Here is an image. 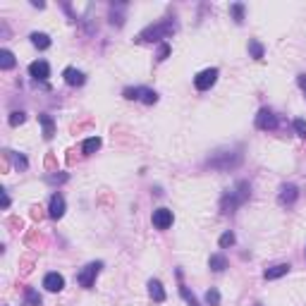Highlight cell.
Returning <instances> with one entry per match:
<instances>
[{"label":"cell","mask_w":306,"mask_h":306,"mask_svg":"<svg viewBox=\"0 0 306 306\" xmlns=\"http://www.w3.org/2000/svg\"><path fill=\"white\" fill-rule=\"evenodd\" d=\"M208 266H211V270H215V273H220V270H225V268H228V261H225V256H220V254H215V256H211V261H208Z\"/></svg>","instance_id":"cell-17"},{"label":"cell","mask_w":306,"mask_h":306,"mask_svg":"<svg viewBox=\"0 0 306 306\" xmlns=\"http://www.w3.org/2000/svg\"><path fill=\"white\" fill-rule=\"evenodd\" d=\"M81 149H84V153H86V155H91V153H96V151H98V149H101V139H98V137L86 139Z\"/></svg>","instance_id":"cell-20"},{"label":"cell","mask_w":306,"mask_h":306,"mask_svg":"<svg viewBox=\"0 0 306 306\" xmlns=\"http://www.w3.org/2000/svg\"><path fill=\"white\" fill-rule=\"evenodd\" d=\"M218 244H220V249H228V246H232V244H234V234H232V232H225V234L220 237V242H218Z\"/></svg>","instance_id":"cell-24"},{"label":"cell","mask_w":306,"mask_h":306,"mask_svg":"<svg viewBox=\"0 0 306 306\" xmlns=\"http://www.w3.org/2000/svg\"><path fill=\"white\" fill-rule=\"evenodd\" d=\"M287 273H290V263H277V266L266 270V280H277V277L287 275Z\"/></svg>","instance_id":"cell-13"},{"label":"cell","mask_w":306,"mask_h":306,"mask_svg":"<svg viewBox=\"0 0 306 306\" xmlns=\"http://www.w3.org/2000/svg\"><path fill=\"white\" fill-rule=\"evenodd\" d=\"M232 15L237 22H242L244 19V5H232Z\"/></svg>","instance_id":"cell-27"},{"label":"cell","mask_w":306,"mask_h":306,"mask_svg":"<svg viewBox=\"0 0 306 306\" xmlns=\"http://www.w3.org/2000/svg\"><path fill=\"white\" fill-rule=\"evenodd\" d=\"M31 43L38 48V50H46L48 46H50V38H48V34H31Z\"/></svg>","instance_id":"cell-15"},{"label":"cell","mask_w":306,"mask_h":306,"mask_svg":"<svg viewBox=\"0 0 306 306\" xmlns=\"http://www.w3.org/2000/svg\"><path fill=\"white\" fill-rule=\"evenodd\" d=\"M215 81H218V70L211 67V70H203L199 75L194 76V86L199 89V91H206V89H211Z\"/></svg>","instance_id":"cell-5"},{"label":"cell","mask_w":306,"mask_h":306,"mask_svg":"<svg viewBox=\"0 0 306 306\" xmlns=\"http://www.w3.org/2000/svg\"><path fill=\"white\" fill-rule=\"evenodd\" d=\"M124 98H129V101H137V98H139V89H124Z\"/></svg>","instance_id":"cell-30"},{"label":"cell","mask_w":306,"mask_h":306,"mask_svg":"<svg viewBox=\"0 0 306 306\" xmlns=\"http://www.w3.org/2000/svg\"><path fill=\"white\" fill-rule=\"evenodd\" d=\"M168 55H170V46H168V43H163V46L158 48V60L163 62L165 58H168Z\"/></svg>","instance_id":"cell-29"},{"label":"cell","mask_w":306,"mask_h":306,"mask_svg":"<svg viewBox=\"0 0 306 306\" xmlns=\"http://www.w3.org/2000/svg\"><path fill=\"white\" fill-rule=\"evenodd\" d=\"M7 206H10V196L2 191V208H7Z\"/></svg>","instance_id":"cell-33"},{"label":"cell","mask_w":306,"mask_h":306,"mask_svg":"<svg viewBox=\"0 0 306 306\" xmlns=\"http://www.w3.org/2000/svg\"><path fill=\"white\" fill-rule=\"evenodd\" d=\"M172 220H175V215H172V211H168V208L153 211V225L158 230H168L170 225H172Z\"/></svg>","instance_id":"cell-7"},{"label":"cell","mask_w":306,"mask_h":306,"mask_svg":"<svg viewBox=\"0 0 306 306\" xmlns=\"http://www.w3.org/2000/svg\"><path fill=\"white\" fill-rule=\"evenodd\" d=\"M29 75L34 76V79H38V81H46L48 76H50V67H48V62L36 60L29 65Z\"/></svg>","instance_id":"cell-8"},{"label":"cell","mask_w":306,"mask_h":306,"mask_svg":"<svg viewBox=\"0 0 306 306\" xmlns=\"http://www.w3.org/2000/svg\"><path fill=\"white\" fill-rule=\"evenodd\" d=\"M43 287H46L48 292H60L62 287H65V277H62L60 273H48V275L43 277Z\"/></svg>","instance_id":"cell-10"},{"label":"cell","mask_w":306,"mask_h":306,"mask_svg":"<svg viewBox=\"0 0 306 306\" xmlns=\"http://www.w3.org/2000/svg\"><path fill=\"white\" fill-rule=\"evenodd\" d=\"M149 294H151L155 302H165V290H163V285H160L158 280H151V282H149Z\"/></svg>","instance_id":"cell-14"},{"label":"cell","mask_w":306,"mask_h":306,"mask_svg":"<svg viewBox=\"0 0 306 306\" xmlns=\"http://www.w3.org/2000/svg\"><path fill=\"white\" fill-rule=\"evenodd\" d=\"M175 31V24L172 22H163V24H155V27H149L139 34V41H160Z\"/></svg>","instance_id":"cell-3"},{"label":"cell","mask_w":306,"mask_h":306,"mask_svg":"<svg viewBox=\"0 0 306 306\" xmlns=\"http://www.w3.org/2000/svg\"><path fill=\"white\" fill-rule=\"evenodd\" d=\"M38 120H41V124H43V137L50 139L53 134H55V124H53V117H50V115H38Z\"/></svg>","instance_id":"cell-16"},{"label":"cell","mask_w":306,"mask_h":306,"mask_svg":"<svg viewBox=\"0 0 306 306\" xmlns=\"http://www.w3.org/2000/svg\"><path fill=\"white\" fill-rule=\"evenodd\" d=\"M249 53H251L256 60H261V58H263V46H261L259 41H249Z\"/></svg>","instance_id":"cell-22"},{"label":"cell","mask_w":306,"mask_h":306,"mask_svg":"<svg viewBox=\"0 0 306 306\" xmlns=\"http://www.w3.org/2000/svg\"><path fill=\"white\" fill-rule=\"evenodd\" d=\"M294 129H297V134L302 139H306V122L304 120H294Z\"/></svg>","instance_id":"cell-26"},{"label":"cell","mask_w":306,"mask_h":306,"mask_svg":"<svg viewBox=\"0 0 306 306\" xmlns=\"http://www.w3.org/2000/svg\"><path fill=\"white\" fill-rule=\"evenodd\" d=\"M242 151H220L215 153V158L208 160L211 168H218V170H230V168H237L242 163Z\"/></svg>","instance_id":"cell-2"},{"label":"cell","mask_w":306,"mask_h":306,"mask_svg":"<svg viewBox=\"0 0 306 306\" xmlns=\"http://www.w3.org/2000/svg\"><path fill=\"white\" fill-rule=\"evenodd\" d=\"M27 302H29V306H41V297L34 290H27Z\"/></svg>","instance_id":"cell-25"},{"label":"cell","mask_w":306,"mask_h":306,"mask_svg":"<svg viewBox=\"0 0 306 306\" xmlns=\"http://www.w3.org/2000/svg\"><path fill=\"white\" fill-rule=\"evenodd\" d=\"M180 294H182V297H184V302H187V304H189V306H199V302H196V297H194V294L189 292V287H187V285H180Z\"/></svg>","instance_id":"cell-21"},{"label":"cell","mask_w":306,"mask_h":306,"mask_svg":"<svg viewBox=\"0 0 306 306\" xmlns=\"http://www.w3.org/2000/svg\"><path fill=\"white\" fill-rule=\"evenodd\" d=\"M62 76H65V81H67L70 86H81V84L86 81V76L81 75L79 70H75V67H67V70L62 72Z\"/></svg>","instance_id":"cell-11"},{"label":"cell","mask_w":306,"mask_h":306,"mask_svg":"<svg viewBox=\"0 0 306 306\" xmlns=\"http://www.w3.org/2000/svg\"><path fill=\"white\" fill-rule=\"evenodd\" d=\"M139 101H144L146 106H153L158 101V93L151 91V89H139Z\"/></svg>","instance_id":"cell-19"},{"label":"cell","mask_w":306,"mask_h":306,"mask_svg":"<svg viewBox=\"0 0 306 306\" xmlns=\"http://www.w3.org/2000/svg\"><path fill=\"white\" fill-rule=\"evenodd\" d=\"M48 213H50V218H55V220H60L62 215H65V199H62V194H53V196H50V208H48Z\"/></svg>","instance_id":"cell-9"},{"label":"cell","mask_w":306,"mask_h":306,"mask_svg":"<svg viewBox=\"0 0 306 306\" xmlns=\"http://www.w3.org/2000/svg\"><path fill=\"white\" fill-rule=\"evenodd\" d=\"M24 120H27V117H24V113H12V115H10V124H12V127L22 124Z\"/></svg>","instance_id":"cell-28"},{"label":"cell","mask_w":306,"mask_h":306,"mask_svg":"<svg viewBox=\"0 0 306 306\" xmlns=\"http://www.w3.org/2000/svg\"><path fill=\"white\" fill-rule=\"evenodd\" d=\"M15 165L22 170H27V158H22V155H15Z\"/></svg>","instance_id":"cell-31"},{"label":"cell","mask_w":306,"mask_h":306,"mask_svg":"<svg viewBox=\"0 0 306 306\" xmlns=\"http://www.w3.org/2000/svg\"><path fill=\"white\" fill-rule=\"evenodd\" d=\"M299 196V189L294 187V184H285L282 189H280V203H294Z\"/></svg>","instance_id":"cell-12"},{"label":"cell","mask_w":306,"mask_h":306,"mask_svg":"<svg viewBox=\"0 0 306 306\" xmlns=\"http://www.w3.org/2000/svg\"><path fill=\"white\" fill-rule=\"evenodd\" d=\"M256 127H259V129H275L277 115L273 113V110H268V108L259 110V115H256Z\"/></svg>","instance_id":"cell-6"},{"label":"cell","mask_w":306,"mask_h":306,"mask_svg":"<svg viewBox=\"0 0 306 306\" xmlns=\"http://www.w3.org/2000/svg\"><path fill=\"white\" fill-rule=\"evenodd\" d=\"M249 191H251V187L246 182H237V187H234V191H230L228 196L223 199V203H220V208L225 211V213H232L237 206H242L246 199H249Z\"/></svg>","instance_id":"cell-1"},{"label":"cell","mask_w":306,"mask_h":306,"mask_svg":"<svg viewBox=\"0 0 306 306\" xmlns=\"http://www.w3.org/2000/svg\"><path fill=\"white\" fill-rule=\"evenodd\" d=\"M0 67L2 70H12L15 67V55L10 50H0Z\"/></svg>","instance_id":"cell-18"},{"label":"cell","mask_w":306,"mask_h":306,"mask_svg":"<svg viewBox=\"0 0 306 306\" xmlns=\"http://www.w3.org/2000/svg\"><path fill=\"white\" fill-rule=\"evenodd\" d=\"M297 84H299V89L306 93V75H299V76H297Z\"/></svg>","instance_id":"cell-32"},{"label":"cell","mask_w":306,"mask_h":306,"mask_svg":"<svg viewBox=\"0 0 306 306\" xmlns=\"http://www.w3.org/2000/svg\"><path fill=\"white\" fill-rule=\"evenodd\" d=\"M101 268H103V263H101V261H96V263H89V266H86V268H84V270H81V273L76 275L79 285H81V287H86V290H89V287H93V282H96V275L101 273Z\"/></svg>","instance_id":"cell-4"},{"label":"cell","mask_w":306,"mask_h":306,"mask_svg":"<svg viewBox=\"0 0 306 306\" xmlns=\"http://www.w3.org/2000/svg\"><path fill=\"white\" fill-rule=\"evenodd\" d=\"M206 304H208V306H218V304H220V292H218V290H208V292H206Z\"/></svg>","instance_id":"cell-23"}]
</instances>
